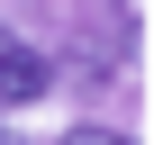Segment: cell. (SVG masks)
<instances>
[{
    "instance_id": "obj_1",
    "label": "cell",
    "mask_w": 154,
    "mask_h": 145,
    "mask_svg": "<svg viewBox=\"0 0 154 145\" xmlns=\"http://www.w3.org/2000/svg\"><path fill=\"white\" fill-rule=\"evenodd\" d=\"M45 91H54V63L18 36H0V109H36Z\"/></svg>"
}]
</instances>
